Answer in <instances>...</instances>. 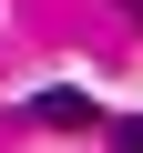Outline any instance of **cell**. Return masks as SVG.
Segmentation results:
<instances>
[{
    "label": "cell",
    "mask_w": 143,
    "mask_h": 153,
    "mask_svg": "<svg viewBox=\"0 0 143 153\" xmlns=\"http://www.w3.org/2000/svg\"><path fill=\"white\" fill-rule=\"evenodd\" d=\"M112 153H143V123H112Z\"/></svg>",
    "instance_id": "cell-2"
},
{
    "label": "cell",
    "mask_w": 143,
    "mask_h": 153,
    "mask_svg": "<svg viewBox=\"0 0 143 153\" xmlns=\"http://www.w3.org/2000/svg\"><path fill=\"white\" fill-rule=\"evenodd\" d=\"M31 123H51V133H92L102 112H92V92H31Z\"/></svg>",
    "instance_id": "cell-1"
}]
</instances>
